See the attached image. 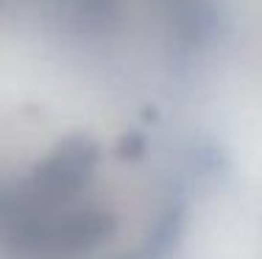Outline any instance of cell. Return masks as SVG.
Returning <instances> with one entry per match:
<instances>
[{
    "label": "cell",
    "mask_w": 262,
    "mask_h": 259,
    "mask_svg": "<svg viewBox=\"0 0 262 259\" xmlns=\"http://www.w3.org/2000/svg\"><path fill=\"white\" fill-rule=\"evenodd\" d=\"M95 145L86 139H70L61 148H56L53 156L39 164L34 184H31V195L36 198V203H56L76 195L95 168Z\"/></svg>",
    "instance_id": "obj_1"
},
{
    "label": "cell",
    "mask_w": 262,
    "mask_h": 259,
    "mask_svg": "<svg viewBox=\"0 0 262 259\" xmlns=\"http://www.w3.org/2000/svg\"><path fill=\"white\" fill-rule=\"evenodd\" d=\"M56 11L70 20H76L81 28L92 22H103L106 14H112V0H51Z\"/></svg>",
    "instance_id": "obj_2"
}]
</instances>
